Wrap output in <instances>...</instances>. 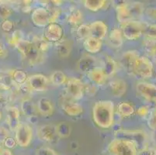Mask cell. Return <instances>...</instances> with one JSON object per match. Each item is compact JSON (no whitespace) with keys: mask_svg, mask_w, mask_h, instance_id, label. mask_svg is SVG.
Here are the masks:
<instances>
[{"mask_svg":"<svg viewBox=\"0 0 156 155\" xmlns=\"http://www.w3.org/2000/svg\"><path fill=\"white\" fill-rule=\"evenodd\" d=\"M93 119L96 125L108 129L114 122V104L110 100H100L93 107Z\"/></svg>","mask_w":156,"mask_h":155,"instance_id":"1","label":"cell"},{"mask_svg":"<svg viewBox=\"0 0 156 155\" xmlns=\"http://www.w3.org/2000/svg\"><path fill=\"white\" fill-rule=\"evenodd\" d=\"M115 138L124 139L135 144L137 150H141L147 147L148 136L144 130H120L114 134Z\"/></svg>","mask_w":156,"mask_h":155,"instance_id":"2","label":"cell"},{"mask_svg":"<svg viewBox=\"0 0 156 155\" xmlns=\"http://www.w3.org/2000/svg\"><path fill=\"white\" fill-rule=\"evenodd\" d=\"M18 51L31 65H35L41 62L43 54L38 50L31 41H23L16 46Z\"/></svg>","mask_w":156,"mask_h":155,"instance_id":"3","label":"cell"},{"mask_svg":"<svg viewBox=\"0 0 156 155\" xmlns=\"http://www.w3.org/2000/svg\"><path fill=\"white\" fill-rule=\"evenodd\" d=\"M108 150L113 155H137V148L134 143L124 139L116 138L108 146Z\"/></svg>","mask_w":156,"mask_h":155,"instance_id":"4","label":"cell"},{"mask_svg":"<svg viewBox=\"0 0 156 155\" xmlns=\"http://www.w3.org/2000/svg\"><path fill=\"white\" fill-rule=\"evenodd\" d=\"M144 23L141 21L131 20L122 24L121 31L123 36L129 41H135L139 39L143 34Z\"/></svg>","mask_w":156,"mask_h":155,"instance_id":"5","label":"cell"},{"mask_svg":"<svg viewBox=\"0 0 156 155\" xmlns=\"http://www.w3.org/2000/svg\"><path fill=\"white\" fill-rule=\"evenodd\" d=\"M134 72L136 75L144 79H149L154 74V64L148 57L139 56L136 60Z\"/></svg>","mask_w":156,"mask_h":155,"instance_id":"6","label":"cell"},{"mask_svg":"<svg viewBox=\"0 0 156 155\" xmlns=\"http://www.w3.org/2000/svg\"><path fill=\"white\" fill-rule=\"evenodd\" d=\"M31 19L33 23L37 27H45L53 23V14L44 7H38L33 11Z\"/></svg>","mask_w":156,"mask_h":155,"instance_id":"7","label":"cell"},{"mask_svg":"<svg viewBox=\"0 0 156 155\" xmlns=\"http://www.w3.org/2000/svg\"><path fill=\"white\" fill-rule=\"evenodd\" d=\"M60 106L64 113L68 116H78L83 113V106L69 96H64L60 99Z\"/></svg>","mask_w":156,"mask_h":155,"instance_id":"8","label":"cell"},{"mask_svg":"<svg viewBox=\"0 0 156 155\" xmlns=\"http://www.w3.org/2000/svg\"><path fill=\"white\" fill-rule=\"evenodd\" d=\"M33 138L32 128L27 123H20L16 130V139L20 147H27Z\"/></svg>","mask_w":156,"mask_h":155,"instance_id":"9","label":"cell"},{"mask_svg":"<svg viewBox=\"0 0 156 155\" xmlns=\"http://www.w3.org/2000/svg\"><path fill=\"white\" fill-rule=\"evenodd\" d=\"M68 96L74 100H79L83 98L85 86L83 82L76 78H70L67 82Z\"/></svg>","mask_w":156,"mask_h":155,"instance_id":"10","label":"cell"},{"mask_svg":"<svg viewBox=\"0 0 156 155\" xmlns=\"http://www.w3.org/2000/svg\"><path fill=\"white\" fill-rule=\"evenodd\" d=\"M63 28L57 23H51L44 30V37L49 43H58L63 38Z\"/></svg>","mask_w":156,"mask_h":155,"instance_id":"11","label":"cell"},{"mask_svg":"<svg viewBox=\"0 0 156 155\" xmlns=\"http://www.w3.org/2000/svg\"><path fill=\"white\" fill-rule=\"evenodd\" d=\"M27 86L30 90L35 92H44L48 89L49 80L45 75L35 74L27 79Z\"/></svg>","mask_w":156,"mask_h":155,"instance_id":"12","label":"cell"},{"mask_svg":"<svg viewBox=\"0 0 156 155\" xmlns=\"http://www.w3.org/2000/svg\"><path fill=\"white\" fill-rule=\"evenodd\" d=\"M138 94L145 100L156 102V85L147 82H138L136 85Z\"/></svg>","mask_w":156,"mask_h":155,"instance_id":"13","label":"cell"},{"mask_svg":"<svg viewBox=\"0 0 156 155\" xmlns=\"http://www.w3.org/2000/svg\"><path fill=\"white\" fill-rule=\"evenodd\" d=\"M139 56L140 55H138V52L136 51H126L124 53V55H122L121 58H120V65L127 73L136 75L134 68H135L136 60Z\"/></svg>","mask_w":156,"mask_h":155,"instance_id":"14","label":"cell"},{"mask_svg":"<svg viewBox=\"0 0 156 155\" xmlns=\"http://www.w3.org/2000/svg\"><path fill=\"white\" fill-rule=\"evenodd\" d=\"M37 134L40 140L46 143L55 142L58 136L55 126L52 124H45L41 126L37 129Z\"/></svg>","mask_w":156,"mask_h":155,"instance_id":"15","label":"cell"},{"mask_svg":"<svg viewBox=\"0 0 156 155\" xmlns=\"http://www.w3.org/2000/svg\"><path fill=\"white\" fill-rule=\"evenodd\" d=\"M96 67V58L88 55H85L83 57H81L77 64L78 70L80 72H83V73L88 74Z\"/></svg>","mask_w":156,"mask_h":155,"instance_id":"16","label":"cell"},{"mask_svg":"<svg viewBox=\"0 0 156 155\" xmlns=\"http://www.w3.org/2000/svg\"><path fill=\"white\" fill-rule=\"evenodd\" d=\"M88 77L89 80L91 81L95 85L102 86L104 85L107 80V75L105 73L103 68L100 67H96L88 73Z\"/></svg>","mask_w":156,"mask_h":155,"instance_id":"17","label":"cell"},{"mask_svg":"<svg viewBox=\"0 0 156 155\" xmlns=\"http://www.w3.org/2000/svg\"><path fill=\"white\" fill-rule=\"evenodd\" d=\"M90 37L103 40L107 33V26L103 21H95L90 25Z\"/></svg>","mask_w":156,"mask_h":155,"instance_id":"18","label":"cell"},{"mask_svg":"<svg viewBox=\"0 0 156 155\" xmlns=\"http://www.w3.org/2000/svg\"><path fill=\"white\" fill-rule=\"evenodd\" d=\"M38 113L44 116H52L55 111V107L51 101L46 97L41 98L37 102Z\"/></svg>","mask_w":156,"mask_h":155,"instance_id":"19","label":"cell"},{"mask_svg":"<svg viewBox=\"0 0 156 155\" xmlns=\"http://www.w3.org/2000/svg\"><path fill=\"white\" fill-rule=\"evenodd\" d=\"M110 88L112 94L115 97H122L127 91V83L121 79H117L110 83Z\"/></svg>","mask_w":156,"mask_h":155,"instance_id":"20","label":"cell"},{"mask_svg":"<svg viewBox=\"0 0 156 155\" xmlns=\"http://www.w3.org/2000/svg\"><path fill=\"white\" fill-rule=\"evenodd\" d=\"M72 49V41L69 39H63L56 43L55 50L57 54L61 58H68L70 55Z\"/></svg>","mask_w":156,"mask_h":155,"instance_id":"21","label":"cell"},{"mask_svg":"<svg viewBox=\"0 0 156 155\" xmlns=\"http://www.w3.org/2000/svg\"><path fill=\"white\" fill-rule=\"evenodd\" d=\"M8 125L12 130H16L18 126L20 125V110L16 107L8 108L7 109V116H6Z\"/></svg>","mask_w":156,"mask_h":155,"instance_id":"22","label":"cell"},{"mask_svg":"<svg viewBox=\"0 0 156 155\" xmlns=\"http://www.w3.org/2000/svg\"><path fill=\"white\" fill-rule=\"evenodd\" d=\"M102 46H103L102 40L96 39L93 37L86 38L83 43V47H84L85 50L88 53L90 54L98 53L101 50Z\"/></svg>","mask_w":156,"mask_h":155,"instance_id":"23","label":"cell"},{"mask_svg":"<svg viewBox=\"0 0 156 155\" xmlns=\"http://www.w3.org/2000/svg\"><path fill=\"white\" fill-rule=\"evenodd\" d=\"M21 109L23 112L24 115L29 118L35 117L37 116L38 109L37 106L30 99H25L21 103Z\"/></svg>","mask_w":156,"mask_h":155,"instance_id":"24","label":"cell"},{"mask_svg":"<svg viewBox=\"0 0 156 155\" xmlns=\"http://www.w3.org/2000/svg\"><path fill=\"white\" fill-rule=\"evenodd\" d=\"M123 33L121 30L113 29L109 35V42L113 48H119L123 44Z\"/></svg>","mask_w":156,"mask_h":155,"instance_id":"25","label":"cell"},{"mask_svg":"<svg viewBox=\"0 0 156 155\" xmlns=\"http://www.w3.org/2000/svg\"><path fill=\"white\" fill-rule=\"evenodd\" d=\"M142 48L147 56L152 57L156 53V40L145 37L142 41Z\"/></svg>","mask_w":156,"mask_h":155,"instance_id":"26","label":"cell"},{"mask_svg":"<svg viewBox=\"0 0 156 155\" xmlns=\"http://www.w3.org/2000/svg\"><path fill=\"white\" fill-rule=\"evenodd\" d=\"M56 133L60 138H67L72 133V126L67 122H61L55 126Z\"/></svg>","mask_w":156,"mask_h":155,"instance_id":"27","label":"cell"},{"mask_svg":"<svg viewBox=\"0 0 156 155\" xmlns=\"http://www.w3.org/2000/svg\"><path fill=\"white\" fill-rule=\"evenodd\" d=\"M103 68L107 77L113 76L117 71V63L111 57L106 56L104 59V67Z\"/></svg>","mask_w":156,"mask_h":155,"instance_id":"28","label":"cell"},{"mask_svg":"<svg viewBox=\"0 0 156 155\" xmlns=\"http://www.w3.org/2000/svg\"><path fill=\"white\" fill-rule=\"evenodd\" d=\"M50 81L54 85L60 86V85H63L65 83H67L68 79L67 76L65 75V74L63 72L55 71L51 75Z\"/></svg>","mask_w":156,"mask_h":155,"instance_id":"29","label":"cell"},{"mask_svg":"<svg viewBox=\"0 0 156 155\" xmlns=\"http://www.w3.org/2000/svg\"><path fill=\"white\" fill-rule=\"evenodd\" d=\"M117 19L121 24L132 19V17H131L130 11H129L128 5L117 9Z\"/></svg>","mask_w":156,"mask_h":155,"instance_id":"30","label":"cell"},{"mask_svg":"<svg viewBox=\"0 0 156 155\" xmlns=\"http://www.w3.org/2000/svg\"><path fill=\"white\" fill-rule=\"evenodd\" d=\"M118 113L123 117H130L134 113V108L129 102H123L118 105Z\"/></svg>","mask_w":156,"mask_h":155,"instance_id":"31","label":"cell"},{"mask_svg":"<svg viewBox=\"0 0 156 155\" xmlns=\"http://www.w3.org/2000/svg\"><path fill=\"white\" fill-rule=\"evenodd\" d=\"M83 20V13L77 9H74L67 16V21L70 25L77 26Z\"/></svg>","mask_w":156,"mask_h":155,"instance_id":"32","label":"cell"},{"mask_svg":"<svg viewBox=\"0 0 156 155\" xmlns=\"http://www.w3.org/2000/svg\"><path fill=\"white\" fill-rule=\"evenodd\" d=\"M83 2L88 9L93 12H96L104 6L106 0H83Z\"/></svg>","mask_w":156,"mask_h":155,"instance_id":"33","label":"cell"},{"mask_svg":"<svg viewBox=\"0 0 156 155\" xmlns=\"http://www.w3.org/2000/svg\"><path fill=\"white\" fill-rule=\"evenodd\" d=\"M128 9L132 19L133 18H136V17L141 16L144 13V5L141 2H133L130 5H128Z\"/></svg>","mask_w":156,"mask_h":155,"instance_id":"34","label":"cell"},{"mask_svg":"<svg viewBox=\"0 0 156 155\" xmlns=\"http://www.w3.org/2000/svg\"><path fill=\"white\" fill-rule=\"evenodd\" d=\"M30 41H32V42L36 45L37 48H38V50H39L43 55L48 51V48H49V42L47 41L44 37H35L33 38L32 40H30Z\"/></svg>","mask_w":156,"mask_h":155,"instance_id":"35","label":"cell"},{"mask_svg":"<svg viewBox=\"0 0 156 155\" xmlns=\"http://www.w3.org/2000/svg\"><path fill=\"white\" fill-rule=\"evenodd\" d=\"M143 34H144L145 37L156 40V23H144Z\"/></svg>","mask_w":156,"mask_h":155,"instance_id":"36","label":"cell"},{"mask_svg":"<svg viewBox=\"0 0 156 155\" xmlns=\"http://www.w3.org/2000/svg\"><path fill=\"white\" fill-rule=\"evenodd\" d=\"M76 35L79 39L86 40L90 37V26L87 24H82L76 29Z\"/></svg>","mask_w":156,"mask_h":155,"instance_id":"37","label":"cell"},{"mask_svg":"<svg viewBox=\"0 0 156 155\" xmlns=\"http://www.w3.org/2000/svg\"><path fill=\"white\" fill-rule=\"evenodd\" d=\"M12 79L14 82L19 85H23L25 84V82L27 81V75L26 72L22 70H16L12 73Z\"/></svg>","mask_w":156,"mask_h":155,"instance_id":"38","label":"cell"},{"mask_svg":"<svg viewBox=\"0 0 156 155\" xmlns=\"http://www.w3.org/2000/svg\"><path fill=\"white\" fill-rule=\"evenodd\" d=\"M23 41V33L22 31L16 30L12 33V36H11V44L12 45L16 47Z\"/></svg>","mask_w":156,"mask_h":155,"instance_id":"39","label":"cell"},{"mask_svg":"<svg viewBox=\"0 0 156 155\" xmlns=\"http://www.w3.org/2000/svg\"><path fill=\"white\" fill-rule=\"evenodd\" d=\"M137 114L140 117L146 118V117H149L150 115H151V112H150V109L148 106H141L137 109Z\"/></svg>","mask_w":156,"mask_h":155,"instance_id":"40","label":"cell"},{"mask_svg":"<svg viewBox=\"0 0 156 155\" xmlns=\"http://www.w3.org/2000/svg\"><path fill=\"white\" fill-rule=\"evenodd\" d=\"M37 155H57V153L54 151L52 149L49 147H41L37 150L36 152Z\"/></svg>","mask_w":156,"mask_h":155,"instance_id":"41","label":"cell"},{"mask_svg":"<svg viewBox=\"0 0 156 155\" xmlns=\"http://www.w3.org/2000/svg\"><path fill=\"white\" fill-rule=\"evenodd\" d=\"M147 125L153 131L156 130V113L154 111L150 115L148 121H147Z\"/></svg>","mask_w":156,"mask_h":155,"instance_id":"42","label":"cell"},{"mask_svg":"<svg viewBox=\"0 0 156 155\" xmlns=\"http://www.w3.org/2000/svg\"><path fill=\"white\" fill-rule=\"evenodd\" d=\"M137 155H156V148L145 147L137 152Z\"/></svg>","mask_w":156,"mask_h":155,"instance_id":"43","label":"cell"},{"mask_svg":"<svg viewBox=\"0 0 156 155\" xmlns=\"http://www.w3.org/2000/svg\"><path fill=\"white\" fill-rule=\"evenodd\" d=\"M111 2L116 9L118 8H120V7L125 6V5H128L127 4V0H111Z\"/></svg>","mask_w":156,"mask_h":155,"instance_id":"44","label":"cell"},{"mask_svg":"<svg viewBox=\"0 0 156 155\" xmlns=\"http://www.w3.org/2000/svg\"><path fill=\"white\" fill-rule=\"evenodd\" d=\"M7 55H8V51L5 45L2 42H0V58H5Z\"/></svg>","mask_w":156,"mask_h":155,"instance_id":"45","label":"cell"},{"mask_svg":"<svg viewBox=\"0 0 156 155\" xmlns=\"http://www.w3.org/2000/svg\"><path fill=\"white\" fill-rule=\"evenodd\" d=\"M2 27L4 30L5 31H9L12 29L13 27V24L11 21H5V22L2 23Z\"/></svg>","mask_w":156,"mask_h":155,"instance_id":"46","label":"cell"},{"mask_svg":"<svg viewBox=\"0 0 156 155\" xmlns=\"http://www.w3.org/2000/svg\"><path fill=\"white\" fill-rule=\"evenodd\" d=\"M37 2H39L40 4H41L43 5H47L50 2H52L53 3V0H37Z\"/></svg>","mask_w":156,"mask_h":155,"instance_id":"47","label":"cell"},{"mask_svg":"<svg viewBox=\"0 0 156 155\" xmlns=\"http://www.w3.org/2000/svg\"><path fill=\"white\" fill-rule=\"evenodd\" d=\"M6 141H7V144H8V146H9V147H14L13 145L15 144V143H14L13 140H12V139H6Z\"/></svg>","mask_w":156,"mask_h":155,"instance_id":"48","label":"cell"},{"mask_svg":"<svg viewBox=\"0 0 156 155\" xmlns=\"http://www.w3.org/2000/svg\"><path fill=\"white\" fill-rule=\"evenodd\" d=\"M152 138H153V141H154V144L156 145V130H154V131H153Z\"/></svg>","mask_w":156,"mask_h":155,"instance_id":"49","label":"cell"},{"mask_svg":"<svg viewBox=\"0 0 156 155\" xmlns=\"http://www.w3.org/2000/svg\"><path fill=\"white\" fill-rule=\"evenodd\" d=\"M151 62H152L153 63L156 64V53L154 54L152 57H151Z\"/></svg>","mask_w":156,"mask_h":155,"instance_id":"50","label":"cell"},{"mask_svg":"<svg viewBox=\"0 0 156 155\" xmlns=\"http://www.w3.org/2000/svg\"><path fill=\"white\" fill-rule=\"evenodd\" d=\"M3 100V97H2V96L0 94V102H2V101Z\"/></svg>","mask_w":156,"mask_h":155,"instance_id":"51","label":"cell"},{"mask_svg":"<svg viewBox=\"0 0 156 155\" xmlns=\"http://www.w3.org/2000/svg\"><path fill=\"white\" fill-rule=\"evenodd\" d=\"M1 118H2V115H1V113H0V120H1Z\"/></svg>","mask_w":156,"mask_h":155,"instance_id":"52","label":"cell"},{"mask_svg":"<svg viewBox=\"0 0 156 155\" xmlns=\"http://www.w3.org/2000/svg\"><path fill=\"white\" fill-rule=\"evenodd\" d=\"M60 1L62 2H63V1H65V0H60Z\"/></svg>","mask_w":156,"mask_h":155,"instance_id":"53","label":"cell"},{"mask_svg":"<svg viewBox=\"0 0 156 155\" xmlns=\"http://www.w3.org/2000/svg\"><path fill=\"white\" fill-rule=\"evenodd\" d=\"M154 112H155V113H156V107H155V109H154Z\"/></svg>","mask_w":156,"mask_h":155,"instance_id":"54","label":"cell"}]
</instances>
